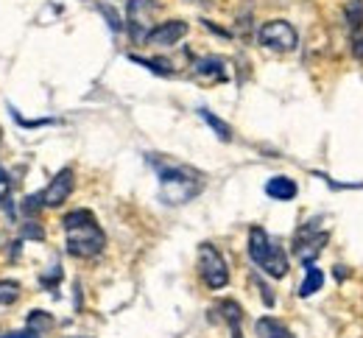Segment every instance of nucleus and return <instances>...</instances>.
Segmentation results:
<instances>
[{"instance_id": "obj_1", "label": "nucleus", "mask_w": 363, "mask_h": 338, "mask_svg": "<svg viewBox=\"0 0 363 338\" xmlns=\"http://www.w3.org/2000/svg\"><path fill=\"white\" fill-rule=\"evenodd\" d=\"M62 227H65V238H67V252L73 257H82V260H90L98 257L106 246V235L98 224V218L92 215L90 210H73L62 218Z\"/></svg>"}, {"instance_id": "obj_2", "label": "nucleus", "mask_w": 363, "mask_h": 338, "mask_svg": "<svg viewBox=\"0 0 363 338\" xmlns=\"http://www.w3.org/2000/svg\"><path fill=\"white\" fill-rule=\"evenodd\" d=\"M151 162L160 174V196L165 204H187L190 198L201 193L204 179L193 168L179 162H160V159H151Z\"/></svg>"}, {"instance_id": "obj_3", "label": "nucleus", "mask_w": 363, "mask_h": 338, "mask_svg": "<svg viewBox=\"0 0 363 338\" xmlns=\"http://www.w3.org/2000/svg\"><path fill=\"white\" fill-rule=\"evenodd\" d=\"M249 257L255 260V266H260L274 280H282L288 274V269H291L285 249L274 241L263 227H252L249 230Z\"/></svg>"}, {"instance_id": "obj_4", "label": "nucleus", "mask_w": 363, "mask_h": 338, "mask_svg": "<svg viewBox=\"0 0 363 338\" xmlns=\"http://www.w3.org/2000/svg\"><path fill=\"white\" fill-rule=\"evenodd\" d=\"M199 274L204 280V286L213 291L227 288L229 283V269L224 254L213 246V243H201L199 246Z\"/></svg>"}, {"instance_id": "obj_5", "label": "nucleus", "mask_w": 363, "mask_h": 338, "mask_svg": "<svg viewBox=\"0 0 363 338\" xmlns=\"http://www.w3.org/2000/svg\"><path fill=\"white\" fill-rule=\"evenodd\" d=\"M257 40H260L263 48L277 50V53H291L299 43V34L288 20H269V23L260 26Z\"/></svg>"}, {"instance_id": "obj_6", "label": "nucleus", "mask_w": 363, "mask_h": 338, "mask_svg": "<svg viewBox=\"0 0 363 338\" xmlns=\"http://www.w3.org/2000/svg\"><path fill=\"white\" fill-rule=\"evenodd\" d=\"M313 224H316V221H311V227H302V230L296 232V238H294V252H296V257L302 260L305 269L313 266V260L321 254L324 243L330 241V232H316Z\"/></svg>"}, {"instance_id": "obj_7", "label": "nucleus", "mask_w": 363, "mask_h": 338, "mask_svg": "<svg viewBox=\"0 0 363 338\" xmlns=\"http://www.w3.org/2000/svg\"><path fill=\"white\" fill-rule=\"evenodd\" d=\"M157 11V3L154 0H129V34L137 45L148 40L151 34V17Z\"/></svg>"}, {"instance_id": "obj_8", "label": "nucleus", "mask_w": 363, "mask_h": 338, "mask_svg": "<svg viewBox=\"0 0 363 338\" xmlns=\"http://www.w3.org/2000/svg\"><path fill=\"white\" fill-rule=\"evenodd\" d=\"M73 188H76V174H73V168H62V171H59V174L50 179V185H48L45 191L40 193L43 207H48V210L62 207V204L70 198Z\"/></svg>"}, {"instance_id": "obj_9", "label": "nucleus", "mask_w": 363, "mask_h": 338, "mask_svg": "<svg viewBox=\"0 0 363 338\" xmlns=\"http://www.w3.org/2000/svg\"><path fill=\"white\" fill-rule=\"evenodd\" d=\"M187 37V23L184 20H168V23H160L157 28H151L148 34V45H157V48H171Z\"/></svg>"}, {"instance_id": "obj_10", "label": "nucleus", "mask_w": 363, "mask_h": 338, "mask_svg": "<svg viewBox=\"0 0 363 338\" xmlns=\"http://www.w3.org/2000/svg\"><path fill=\"white\" fill-rule=\"evenodd\" d=\"M193 76L201 81H227V62L218 56L196 59L193 62Z\"/></svg>"}, {"instance_id": "obj_11", "label": "nucleus", "mask_w": 363, "mask_h": 338, "mask_svg": "<svg viewBox=\"0 0 363 338\" xmlns=\"http://www.w3.org/2000/svg\"><path fill=\"white\" fill-rule=\"evenodd\" d=\"M266 193L272 196V198H277V201H291V198H296L299 188L288 176H274V179L266 182Z\"/></svg>"}, {"instance_id": "obj_12", "label": "nucleus", "mask_w": 363, "mask_h": 338, "mask_svg": "<svg viewBox=\"0 0 363 338\" xmlns=\"http://www.w3.org/2000/svg\"><path fill=\"white\" fill-rule=\"evenodd\" d=\"M255 330H257V338H294V333H291V330H288L282 322L272 319V316H263V319H257Z\"/></svg>"}, {"instance_id": "obj_13", "label": "nucleus", "mask_w": 363, "mask_h": 338, "mask_svg": "<svg viewBox=\"0 0 363 338\" xmlns=\"http://www.w3.org/2000/svg\"><path fill=\"white\" fill-rule=\"evenodd\" d=\"M321 286H324V274L318 271L316 266H308L305 269V280H302V286H299V296H313L316 291H321Z\"/></svg>"}, {"instance_id": "obj_14", "label": "nucleus", "mask_w": 363, "mask_h": 338, "mask_svg": "<svg viewBox=\"0 0 363 338\" xmlns=\"http://www.w3.org/2000/svg\"><path fill=\"white\" fill-rule=\"evenodd\" d=\"M199 115L204 118V123H207V126H210V129H213V132H216V135H218L224 143H229V140H232V129H229V123H224L221 118H216L210 109H199Z\"/></svg>"}, {"instance_id": "obj_15", "label": "nucleus", "mask_w": 363, "mask_h": 338, "mask_svg": "<svg viewBox=\"0 0 363 338\" xmlns=\"http://www.w3.org/2000/svg\"><path fill=\"white\" fill-rule=\"evenodd\" d=\"M129 59L137 62V64H143V67H148V70L157 73V76H174L171 62H162V59H143V56H129Z\"/></svg>"}, {"instance_id": "obj_16", "label": "nucleus", "mask_w": 363, "mask_h": 338, "mask_svg": "<svg viewBox=\"0 0 363 338\" xmlns=\"http://www.w3.org/2000/svg\"><path fill=\"white\" fill-rule=\"evenodd\" d=\"M344 14H347L350 28H352V31H361L363 28V0H350L347 9H344Z\"/></svg>"}, {"instance_id": "obj_17", "label": "nucleus", "mask_w": 363, "mask_h": 338, "mask_svg": "<svg viewBox=\"0 0 363 338\" xmlns=\"http://www.w3.org/2000/svg\"><path fill=\"white\" fill-rule=\"evenodd\" d=\"M26 322H28V327H31V330H37L40 336H43V333H48V330H53V319L48 316L45 310H31Z\"/></svg>"}, {"instance_id": "obj_18", "label": "nucleus", "mask_w": 363, "mask_h": 338, "mask_svg": "<svg viewBox=\"0 0 363 338\" xmlns=\"http://www.w3.org/2000/svg\"><path fill=\"white\" fill-rule=\"evenodd\" d=\"M218 310H221V316L227 319V325H240V319H243L240 305L232 302V299H221V302H218Z\"/></svg>"}, {"instance_id": "obj_19", "label": "nucleus", "mask_w": 363, "mask_h": 338, "mask_svg": "<svg viewBox=\"0 0 363 338\" xmlns=\"http://www.w3.org/2000/svg\"><path fill=\"white\" fill-rule=\"evenodd\" d=\"M17 299H20V283L0 280V305H14Z\"/></svg>"}, {"instance_id": "obj_20", "label": "nucleus", "mask_w": 363, "mask_h": 338, "mask_svg": "<svg viewBox=\"0 0 363 338\" xmlns=\"http://www.w3.org/2000/svg\"><path fill=\"white\" fill-rule=\"evenodd\" d=\"M98 11L109 20V28H112V31H121V28H123V20H121V14H118L112 6H98Z\"/></svg>"}, {"instance_id": "obj_21", "label": "nucleus", "mask_w": 363, "mask_h": 338, "mask_svg": "<svg viewBox=\"0 0 363 338\" xmlns=\"http://www.w3.org/2000/svg\"><path fill=\"white\" fill-rule=\"evenodd\" d=\"M23 238H34V241H43L45 238V230L40 227V221H26V227H23Z\"/></svg>"}, {"instance_id": "obj_22", "label": "nucleus", "mask_w": 363, "mask_h": 338, "mask_svg": "<svg viewBox=\"0 0 363 338\" xmlns=\"http://www.w3.org/2000/svg\"><path fill=\"white\" fill-rule=\"evenodd\" d=\"M9 191H11V182H9V174H6V168L0 162V204L9 198Z\"/></svg>"}, {"instance_id": "obj_23", "label": "nucleus", "mask_w": 363, "mask_h": 338, "mask_svg": "<svg viewBox=\"0 0 363 338\" xmlns=\"http://www.w3.org/2000/svg\"><path fill=\"white\" fill-rule=\"evenodd\" d=\"M350 48H352V56L363 62V28L361 31H352V45Z\"/></svg>"}, {"instance_id": "obj_24", "label": "nucleus", "mask_w": 363, "mask_h": 338, "mask_svg": "<svg viewBox=\"0 0 363 338\" xmlns=\"http://www.w3.org/2000/svg\"><path fill=\"white\" fill-rule=\"evenodd\" d=\"M0 338H43V336H40L37 330L28 327V330H17V333H3Z\"/></svg>"}, {"instance_id": "obj_25", "label": "nucleus", "mask_w": 363, "mask_h": 338, "mask_svg": "<svg viewBox=\"0 0 363 338\" xmlns=\"http://www.w3.org/2000/svg\"><path fill=\"white\" fill-rule=\"evenodd\" d=\"M229 330H232V338H243V333H240V325H229Z\"/></svg>"}, {"instance_id": "obj_26", "label": "nucleus", "mask_w": 363, "mask_h": 338, "mask_svg": "<svg viewBox=\"0 0 363 338\" xmlns=\"http://www.w3.org/2000/svg\"><path fill=\"white\" fill-rule=\"evenodd\" d=\"M76 338H90V336H76Z\"/></svg>"}, {"instance_id": "obj_27", "label": "nucleus", "mask_w": 363, "mask_h": 338, "mask_svg": "<svg viewBox=\"0 0 363 338\" xmlns=\"http://www.w3.org/2000/svg\"><path fill=\"white\" fill-rule=\"evenodd\" d=\"M199 3H207V0H199Z\"/></svg>"}]
</instances>
